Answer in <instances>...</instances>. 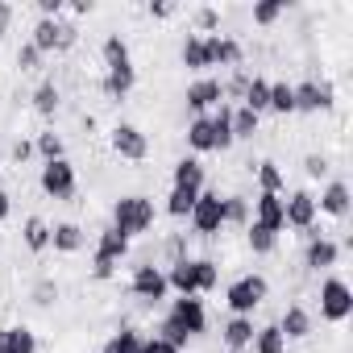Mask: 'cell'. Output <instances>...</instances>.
I'll use <instances>...</instances> for the list:
<instances>
[{
    "label": "cell",
    "instance_id": "6da1fadb",
    "mask_svg": "<svg viewBox=\"0 0 353 353\" xmlns=\"http://www.w3.org/2000/svg\"><path fill=\"white\" fill-rule=\"evenodd\" d=\"M200 332H208L204 299H200V295H179V299H170V312L162 316L158 336L170 341V345H179V349H188V341L200 336Z\"/></svg>",
    "mask_w": 353,
    "mask_h": 353
},
{
    "label": "cell",
    "instance_id": "7a4b0ae2",
    "mask_svg": "<svg viewBox=\"0 0 353 353\" xmlns=\"http://www.w3.org/2000/svg\"><path fill=\"white\" fill-rule=\"evenodd\" d=\"M154 216H158V208H154L150 196H121L112 204V229L121 237H129V241L141 237V233H150L154 229Z\"/></svg>",
    "mask_w": 353,
    "mask_h": 353
},
{
    "label": "cell",
    "instance_id": "3957f363",
    "mask_svg": "<svg viewBox=\"0 0 353 353\" xmlns=\"http://www.w3.org/2000/svg\"><path fill=\"white\" fill-rule=\"evenodd\" d=\"M266 295H270V283L262 274H241L225 287V307L233 316H254V307H262Z\"/></svg>",
    "mask_w": 353,
    "mask_h": 353
},
{
    "label": "cell",
    "instance_id": "277c9868",
    "mask_svg": "<svg viewBox=\"0 0 353 353\" xmlns=\"http://www.w3.org/2000/svg\"><path fill=\"white\" fill-rule=\"evenodd\" d=\"M353 316V287L341 274H328L320 283V320L328 324H345Z\"/></svg>",
    "mask_w": 353,
    "mask_h": 353
},
{
    "label": "cell",
    "instance_id": "5b68a950",
    "mask_svg": "<svg viewBox=\"0 0 353 353\" xmlns=\"http://www.w3.org/2000/svg\"><path fill=\"white\" fill-rule=\"evenodd\" d=\"M108 145H112V154L125 158V162H145V158H150V137H145L137 125H129V121H117V125L108 129Z\"/></svg>",
    "mask_w": 353,
    "mask_h": 353
},
{
    "label": "cell",
    "instance_id": "8992f818",
    "mask_svg": "<svg viewBox=\"0 0 353 353\" xmlns=\"http://www.w3.org/2000/svg\"><path fill=\"white\" fill-rule=\"evenodd\" d=\"M129 291H133V299H141V303H162V299L170 295V287H166V270H162V266H154V262L133 266Z\"/></svg>",
    "mask_w": 353,
    "mask_h": 353
},
{
    "label": "cell",
    "instance_id": "52a82bcc",
    "mask_svg": "<svg viewBox=\"0 0 353 353\" xmlns=\"http://www.w3.org/2000/svg\"><path fill=\"white\" fill-rule=\"evenodd\" d=\"M38 188H42V192L50 196V200H71V196H75V188H79L71 158L46 162V166H42V174H38Z\"/></svg>",
    "mask_w": 353,
    "mask_h": 353
},
{
    "label": "cell",
    "instance_id": "ba28073f",
    "mask_svg": "<svg viewBox=\"0 0 353 353\" xmlns=\"http://www.w3.org/2000/svg\"><path fill=\"white\" fill-rule=\"evenodd\" d=\"M188 221H192V229L200 237H216L225 229V200H221V192H200V200H196Z\"/></svg>",
    "mask_w": 353,
    "mask_h": 353
},
{
    "label": "cell",
    "instance_id": "9c48e42d",
    "mask_svg": "<svg viewBox=\"0 0 353 353\" xmlns=\"http://www.w3.org/2000/svg\"><path fill=\"white\" fill-rule=\"evenodd\" d=\"M291 92H295V112H332V104H336V92L328 79L291 83Z\"/></svg>",
    "mask_w": 353,
    "mask_h": 353
},
{
    "label": "cell",
    "instance_id": "30bf717a",
    "mask_svg": "<svg viewBox=\"0 0 353 353\" xmlns=\"http://www.w3.org/2000/svg\"><path fill=\"white\" fill-rule=\"evenodd\" d=\"M316 196L312 192H291L287 200H283V221H287V229H295L299 237L316 225Z\"/></svg>",
    "mask_w": 353,
    "mask_h": 353
},
{
    "label": "cell",
    "instance_id": "8fae6325",
    "mask_svg": "<svg viewBox=\"0 0 353 353\" xmlns=\"http://www.w3.org/2000/svg\"><path fill=\"white\" fill-rule=\"evenodd\" d=\"M188 108H192V117H208L221 100H225V92H221V79H212V75H200V79H192L188 83Z\"/></svg>",
    "mask_w": 353,
    "mask_h": 353
},
{
    "label": "cell",
    "instance_id": "7c38bea8",
    "mask_svg": "<svg viewBox=\"0 0 353 353\" xmlns=\"http://www.w3.org/2000/svg\"><path fill=\"white\" fill-rule=\"evenodd\" d=\"M204 50H208V63L212 67H241V59H245V46L237 42V38H229V34H208L204 38Z\"/></svg>",
    "mask_w": 353,
    "mask_h": 353
},
{
    "label": "cell",
    "instance_id": "4fadbf2b",
    "mask_svg": "<svg viewBox=\"0 0 353 353\" xmlns=\"http://www.w3.org/2000/svg\"><path fill=\"white\" fill-rule=\"evenodd\" d=\"M349 208H353L349 183H345V179H328V188H324L320 200H316V212H324V216H332V221H345Z\"/></svg>",
    "mask_w": 353,
    "mask_h": 353
},
{
    "label": "cell",
    "instance_id": "5bb4252c",
    "mask_svg": "<svg viewBox=\"0 0 353 353\" xmlns=\"http://www.w3.org/2000/svg\"><path fill=\"white\" fill-rule=\"evenodd\" d=\"M133 88H137V67H133V59H129V63H117V67H104L100 92H104L108 100H125Z\"/></svg>",
    "mask_w": 353,
    "mask_h": 353
},
{
    "label": "cell",
    "instance_id": "9a60e30c",
    "mask_svg": "<svg viewBox=\"0 0 353 353\" xmlns=\"http://www.w3.org/2000/svg\"><path fill=\"white\" fill-rule=\"evenodd\" d=\"M254 225H262L270 233H283L287 229V221H283V196L258 192V200H254Z\"/></svg>",
    "mask_w": 353,
    "mask_h": 353
},
{
    "label": "cell",
    "instance_id": "2e32d148",
    "mask_svg": "<svg viewBox=\"0 0 353 353\" xmlns=\"http://www.w3.org/2000/svg\"><path fill=\"white\" fill-rule=\"evenodd\" d=\"M254 332H258L254 316H229V320H225V328H221V341H225V349L241 353V349H250Z\"/></svg>",
    "mask_w": 353,
    "mask_h": 353
},
{
    "label": "cell",
    "instance_id": "e0dca14e",
    "mask_svg": "<svg viewBox=\"0 0 353 353\" xmlns=\"http://www.w3.org/2000/svg\"><path fill=\"white\" fill-rule=\"evenodd\" d=\"M204 179H208V170H204V162L200 158H179L174 162V170H170V188H192V192H204Z\"/></svg>",
    "mask_w": 353,
    "mask_h": 353
},
{
    "label": "cell",
    "instance_id": "ac0fdd59",
    "mask_svg": "<svg viewBox=\"0 0 353 353\" xmlns=\"http://www.w3.org/2000/svg\"><path fill=\"white\" fill-rule=\"evenodd\" d=\"M83 245H88V233H83L75 221L50 225V250H54V254H79Z\"/></svg>",
    "mask_w": 353,
    "mask_h": 353
},
{
    "label": "cell",
    "instance_id": "d6986e66",
    "mask_svg": "<svg viewBox=\"0 0 353 353\" xmlns=\"http://www.w3.org/2000/svg\"><path fill=\"white\" fill-rule=\"evenodd\" d=\"M274 324H279V332H283L287 341H303V336H312V312H307L303 303H291Z\"/></svg>",
    "mask_w": 353,
    "mask_h": 353
},
{
    "label": "cell",
    "instance_id": "ffe728a7",
    "mask_svg": "<svg viewBox=\"0 0 353 353\" xmlns=\"http://www.w3.org/2000/svg\"><path fill=\"white\" fill-rule=\"evenodd\" d=\"M208 121H212V150L225 154V150L233 145V104L221 100V104L208 112Z\"/></svg>",
    "mask_w": 353,
    "mask_h": 353
},
{
    "label": "cell",
    "instance_id": "44dd1931",
    "mask_svg": "<svg viewBox=\"0 0 353 353\" xmlns=\"http://www.w3.org/2000/svg\"><path fill=\"white\" fill-rule=\"evenodd\" d=\"M336 258H341V245H336L332 237H316V241H307L303 266H307V270H332Z\"/></svg>",
    "mask_w": 353,
    "mask_h": 353
},
{
    "label": "cell",
    "instance_id": "7402d4cb",
    "mask_svg": "<svg viewBox=\"0 0 353 353\" xmlns=\"http://www.w3.org/2000/svg\"><path fill=\"white\" fill-rule=\"evenodd\" d=\"M92 258H104V262L121 266V258H129V237H121L112 225L100 229V237H96V254H92Z\"/></svg>",
    "mask_w": 353,
    "mask_h": 353
},
{
    "label": "cell",
    "instance_id": "603a6c76",
    "mask_svg": "<svg viewBox=\"0 0 353 353\" xmlns=\"http://www.w3.org/2000/svg\"><path fill=\"white\" fill-rule=\"evenodd\" d=\"M166 287H170L174 295H200V291H196V262H192V258L170 262V270H166Z\"/></svg>",
    "mask_w": 353,
    "mask_h": 353
},
{
    "label": "cell",
    "instance_id": "cb8c5ba5",
    "mask_svg": "<svg viewBox=\"0 0 353 353\" xmlns=\"http://www.w3.org/2000/svg\"><path fill=\"white\" fill-rule=\"evenodd\" d=\"M254 179H258V188H262L266 196H283V192H287V174L279 170L274 158H262V162L254 166Z\"/></svg>",
    "mask_w": 353,
    "mask_h": 353
},
{
    "label": "cell",
    "instance_id": "d4e9b609",
    "mask_svg": "<svg viewBox=\"0 0 353 353\" xmlns=\"http://www.w3.org/2000/svg\"><path fill=\"white\" fill-rule=\"evenodd\" d=\"M179 59H183V67L188 71H196V75H204L212 63H208V50H204V34H188L183 38V50H179Z\"/></svg>",
    "mask_w": 353,
    "mask_h": 353
},
{
    "label": "cell",
    "instance_id": "484cf974",
    "mask_svg": "<svg viewBox=\"0 0 353 353\" xmlns=\"http://www.w3.org/2000/svg\"><path fill=\"white\" fill-rule=\"evenodd\" d=\"M21 241H26L30 254H46V250H50V225H46L42 216H26V225H21Z\"/></svg>",
    "mask_w": 353,
    "mask_h": 353
},
{
    "label": "cell",
    "instance_id": "4316f807",
    "mask_svg": "<svg viewBox=\"0 0 353 353\" xmlns=\"http://www.w3.org/2000/svg\"><path fill=\"white\" fill-rule=\"evenodd\" d=\"M241 108H250L254 117L270 112V79L254 75V79H250V88H245V96H241Z\"/></svg>",
    "mask_w": 353,
    "mask_h": 353
},
{
    "label": "cell",
    "instance_id": "83f0119b",
    "mask_svg": "<svg viewBox=\"0 0 353 353\" xmlns=\"http://www.w3.org/2000/svg\"><path fill=\"white\" fill-rule=\"evenodd\" d=\"M30 100H34V112H38V117H54V112H59V104H63L59 83H54V79H42V83L34 88V96H30Z\"/></svg>",
    "mask_w": 353,
    "mask_h": 353
},
{
    "label": "cell",
    "instance_id": "f1b7e54d",
    "mask_svg": "<svg viewBox=\"0 0 353 353\" xmlns=\"http://www.w3.org/2000/svg\"><path fill=\"white\" fill-rule=\"evenodd\" d=\"M188 150H192V158L196 154H212V121L208 117H192V125H188Z\"/></svg>",
    "mask_w": 353,
    "mask_h": 353
},
{
    "label": "cell",
    "instance_id": "f546056e",
    "mask_svg": "<svg viewBox=\"0 0 353 353\" xmlns=\"http://www.w3.org/2000/svg\"><path fill=\"white\" fill-rule=\"evenodd\" d=\"M5 349L9 353H38V332L30 324H9L5 328Z\"/></svg>",
    "mask_w": 353,
    "mask_h": 353
},
{
    "label": "cell",
    "instance_id": "4dcf8cb0",
    "mask_svg": "<svg viewBox=\"0 0 353 353\" xmlns=\"http://www.w3.org/2000/svg\"><path fill=\"white\" fill-rule=\"evenodd\" d=\"M196 200H200V192H192V188H170V196H166V216L188 221L192 208H196Z\"/></svg>",
    "mask_w": 353,
    "mask_h": 353
},
{
    "label": "cell",
    "instance_id": "1f68e13d",
    "mask_svg": "<svg viewBox=\"0 0 353 353\" xmlns=\"http://www.w3.org/2000/svg\"><path fill=\"white\" fill-rule=\"evenodd\" d=\"M250 349H254V353H287V336L279 332V324H262V328L254 332Z\"/></svg>",
    "mask_w": 353,
    "mask_h": 353
},
{
    "label": "cell",
    "instance_id": "d6a6232c",
    "mask_svg": "<svg viewBox=\"0 0 353 353\" xmlns=\"http://www.w3.org/2000/svg\"><path fill=\"white\" fill-rule=\"evenodd\" d=\"M63 21V17H59ZM59 21H50V17H38V26H34V46L42 50V54H59Z\"/></svg>",
    "mask_w": 353,
    "mask_h": 353
},
{
    "label": "cell",
    "instance_id": "836d02e7",
    "mask_svg": "<svg viewBox=\"0 0 353 353\" xmlns=\"http://www.w3.org/2000/svg\"><path fill=\"white\" fill-rule=\"evenodd\" d=\"M34 154H42V162H59V158H67V145H63V137L54 129H42L34 137Z\"/></svg>",
    "mask_w": 353,
    "mask_h": 353
},
{
    "label": "cell",
    "instance_id": "e575fe53",
    "mask_svg": "<svg viewBox=\"0 0 353 353\" xmlns=\"http://www.w3.org/2000/svg\"><path fill=\"white\" fill-rule=\"evenodd\" d=\"M141 332L137 328H121V332H112L108 341H104V349L100 353H141Z\"/></svg>",
    "mask_w": 353,
    "mask_h": 353
},
{
    "label": "cell",
    "instance_id": "d590c367",
    "mask_svg": "<svg viewBox=\"0 0 353 353\" xmlns=\"http://www.w3.org/2000/svg\"><path fill=\"white\" fill-rule=\"evenodd\" d=\"M245 241H250V250H254L258 258H266V254L279 250V233H270V229H262V225H254V221H250V229H245Z\"/></svg>",
    "mask_w": 353,
    "mask_h": 353
},
{
    "label": "cell",
    "instance_id": "8d00e7d4",
    "mask_svg": "<svg viewBox=\"0 0 353 353\" xmlns=\"http://www.w3.org/2000/svg\"><path fill=\"white\" fill-rule=\"evenodd\" d=\"M192 262H196V291H200V295L216 291V287H221V266H216L212 258H192Z\"/></svg>",
    "mask_w": 353,
    "mask_h": 353
},
{
    "label": "cell",
    "instance_id": "74e56055",
    "mask_svg": "<svg viewBox=\"0 0 353 353\" xmlns=\"http://www.w3.org/2000/svg\"><path fill=\"white\" fill-rule=\"evenodd\" d=\"M100 59H104V67L129 63V42H125L121 34H104V42H100Z\"/></svg>",
    "mask_w": 353,
    "mask_h": 353
},
{
    "label": "cell",
    "instance_id": "f35d334b",
    "mask_svg": "<svg viewBox=\"0 0 353 353\" xmlns=\"http://www.w3.org/2000/svg\"><path fill=\"white\" fill-rule=\"evenodd\" d=\"M258 125H262V117H254L250 108L233 104V141H250L258 133Z\"/></svg>",
    "mask_w": 353,
    "mask_h": 353
},
{
    "label": "cell",
    "instance_id": "ab89813d",
    "mask_svg": "<svg viewBox=\"0 0 353 353\" xmlns=\"http://www.w3.org/2000/svg\"><path fill=\"white\" fill-rule=\"evenodd\" d=\"M270 112H279V117H291L295 112V92H291L287 79L270 83Z\"/></svg>",
    "mask_w": 353,
    "mask_h": 353
},
{
    "label": "cell",
    "instance_id": "60d3db41",
    "mask_svg": "<svg viewBox=\"0 0 353 353\" xmlns=\"http://www.w3.org/2000/svg\"><path fill=\"white\" fill-rule=\"evenodd\" d=\"M225 225L250 229V200L245 196H225Z\"/></svg>",
    "mask_w": 353,
    "mask_h": 353
},
{
    "label": "cell",
    "instance_id": "b9f144b4",
    "mask_svg": "<svg viewBox=\"0 0 353 353\" xmlns=\"http://www.w3.org/2000/svg\"><path fill=\"white\" fill-rule=\"evenodd\" d=\"M283 13H287V0H262V5H254V26H274Z\"/></svg>",
    "mask_w": 353,
    "mask_h": 353
},
{
    "label": "cell",
    "instance_id": "7bdbcfd3",
    "mask_svg": "<svg viewBox=\"0 0 353 353\" xmlns=\"http://www.w3.org/2000/svg\"><path fill=\"white\" fill-rule=\"evenodd\" d=\"M42 59H46V54H42L34 42H21V46H17V67H21V75H30V71H42Z\"/></svg>",
    "mask_w": 353,
    "mask_h": 353
},
{
    "label": "cell",
    "instance_id": "ee69618b",
    "mask_svg": "<svg viewBox=\"0 0 353 353\" xmlns=\"http://www.w3.org/2000/svg\"><path fill=\"white\" fill-rule=\"evenodd\" d=\"M192 26H196V30H204V38H208V34H216V30H221V13H216L212 5H200V9L192 13Z\"/></svg>",
    "mask_w": 353,
    "mask_h": 353
},
{
    "label": "cell",
    "instance_id": "f6af8a7d",
    "mask_svg": "<svg viewBox=\"0 0 353 353\" xmlns=\"http://www.w3.org/2000/svg\"><path fill=\"white\" fill-rule=\"evenodd\" d=\"M245 88H250V75H245L241 67L229 75V83H221V92H225L229 100H241V96H245ZM229 100H225V104H229Z\"/></svg>",
    "mask_w": 353,
    "mask_h": 353
},
{
    "label": "cell",
    "instance_id": "bcb514c9",
    "mask_svg": "<svg viewBox=\"0 0 353 353\" xmlns=\"http://www.w3.org/2000/svg\"><path fill=\"white\" fill-rule=\"evenodd\" d=\"M75 42H79V30H75V21H59V54H67Z\"/></svg>",
    "mask_w": 353,
    "mask_h": 353
},
{
    "label": "cell",
    "instance_id": "7dc6e473",
    "mask_svg": "<svg viewBox=\"0 0 353 353\" xmlns=\"http://www.w3.org/2000/svg\"><path fill=\"white\" fill-rule=\"evenodd\" d=\"M141 353H183V349H179V345H170V341H162V336L154 332V336L141 341Z\"/></svg>",
    "mask_w": 353,
    "mask_h": 353
},
{
    "label": "cell",
    "instance_id": "c3c4849f",
    "mask_svg": "<svg viewBox=\"0 0 353 353\" xmlns=\"http://www.w3.org/2000/svg\"><path fill=\"white\" fill-rule=\"evenodd\" d=\"M303 170L312 174V179H324V174H328V158L324 154H307L303 158Z\"/></svg>",
    "mask_w": 353,
    "mask_h": 353
},
{
    "label": "cell",
    "instance_id": "681fc988",
    "mask_svg": "<svg viewBox=\"0 0 353 353\" xmlns=\"http://www.w3.org/2000/svg\"><path fill=\"white\" fill-rule=\"evenodd\" d=\"M166 258H170V262L192 258V254H188V237H179V233H174V237H166Z\"/></svg>",
    "mask_w": 353,
    "mask_h": 353
},
{
    "label": "cell",
    "instance_id": "f907efd6",
    "mask_svg": "<svg viewBox=\"0 0 353 353\" xmlns=\"http://www.w3.org/2000/svg\"><path fill=\"white\" fill-rule=\"evenodd\" d=\"M54 299H59V287H54V283H50V279H46V283H38V287H34V303H42V307H46V303H54Z\"/></svg>",
    "mask_w": 353,
    "mask_h": 353
},
{
    "label": "cell",
    "instance_id": "816d5d0a",
    "mask_svg": "<svg viewBox=\"0 0 353 353\" xmlns=\"http://www.w3.org/2000/svg\"><path fill=\"white\" fill-rule=\"evenodd\" d=\"M117 274V266L112 262H104V258H92V279H100V283H108Z\"/></svg>",
    "mask_w": 353,
    "mask_h": 353
},
{
    "label": "cell",
    "instance_id": "f5cc1de1",
    "mask_svg": "<svg viewBox=\"0 0 353 353\" xmlns=\"http://www.w3.org/2000/svg\"><path fill=\"white\" fill-rule=\"evenodd\" d=\"M174 13V5H170V0H150V17H158V21H166Z\"/></svg>",
    "mask_w": 353,
    "mask_h": 353
},
{
    "label": "cell",
    "instance_id": "db71d44e",
    "mask_svg": "<svg viewBox=\"0 0 353 353\" xmlns=\"http://www.w3.org/2000/svg\"><path fill=\"white\" fill-rule=\"evenodd\" d=\"M13 216V196H9V188L5 183H0V225H5Z\"/></svg>",
    "mask_w": 353,
    "mask_h": 353
},
{
    "label": "cell",
    "instance_id": "11a10c76",
    "mask_svg": "<svg viewBox=\"0 0 353 353\" xmlns=\"http://www.w3.org/2000/svg\"><path fill=\"white\" fill-rule=\"evenodd\" d=\"M13 158H17V166L30 162V158H34V141H17V145H13Z\"/></svg>",
    "mask_w": 353,
    "mask_h": 353
},
{
    "label": "cell",
    "instance_id": "9f6ffc18",
    "mask_svg": "<svg viewBox=\"0 0 353 353\" xmlns=\"http://www.w3.org/2000/svg\"><path fill=\"white\" fill-rule=\"evenodd\" d=\"M9 26H13V5H5V0H0V38L9 34Z\"/></svg>",
    "mask_w": 353,
    "mask_h": 353
},
{
    "label": "cell",
    "instance_id": "6f0895ef",
    "mask_svg": "<svg viewBox=\"0 0 353 353\" xmlns=\"http://www.w3.org/2000/svg\"><path fill=\"white\" fill-rule=\"evenodd\" d=\"M92 9H96V5H92V0H75V5H71V13H75V17H88Z\"/></svg>",
    "mask_w": 353,
    "mask_h": 353
},
{
    "label": "cell",
    "instance_id": "680465c9",
    "mask_svg": "<svg viewBox=\"0 0 353 353\" xmlns=\"http://www.w3.org/2000/svg\"><path fill=\"white\" fill-rule=\"evenodd\" d=\"M225 353H233V349H225Z\"/></svg>",
    "mask_w": 353,
    "mask_h": 353
}]
</instances>
